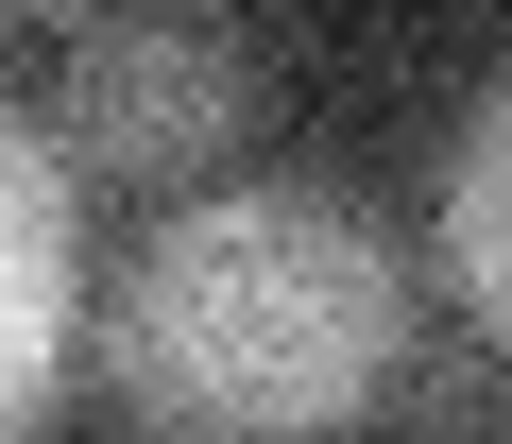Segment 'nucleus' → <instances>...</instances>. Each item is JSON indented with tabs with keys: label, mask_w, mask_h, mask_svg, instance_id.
<instances>
[{
	"label": "nucleus",
	"mask_w": 512,
	"mask_h": 444,
	"mask_svg": "<svg viewBox=\"0 0 512 444\" xmlns=\"http://www.w3.org/2000/svg\"><path fill=\"white\" fill-rule=\"evenodd\" d=\"M35 18H103V0H35Z\"/></svg>",
	"instance_id": "nucleus-5"
},
{
	"label": "nucleus",
	"mask_w": 512,
	"mask_h": 444,
	"mask_svg": "<svg viewBox=\"0 0 512 444\" xmlns=\"http://www.w3.org/2000/svg\"><path fill=\"white\" fill-rule=\"evenodd\" d=\"M410 376V274L342 188H188L103 291V393L154 444H325Z\"/></svg>",
	"instance_id": "nucleus-1"
},
{
	"label": "nucleus",
	"mask_w": 512,
	"mask_h": 444,
	"mask_svg": "<svg viewBox=\"0 0 512 444\" xmlns=\"http://www.w3.org/2000/svg\"><path fill=\"white\" fill-rule=\"evenodd\" d=\"M69 325H86V240H69V137H35L0 103V444H18L69 376Z\"/></svg>",
	"instance_id": "nucleus-3"
},
{
	"label": "nucleus",
	"mask_w": 512,
	"mask_h": 444,
	"mask_svg": "<svg viewBox=\"0 0 512 444\" xmlns=\"http://www.w3.org/2000/svg\"><path fill=\"white\" fill-rule=\"evenodd\" d=\"M256 103H274V86H256V35H239V18H205V0H137V18H103L86 69H69V171L188 188L205 154H239Z\"/></svg>",
	"instance_id": "nucleus-2"
},
{
	"label": "nucleus",
	"mask_w": 512,
	"mask_h": 444,
	"mask_svg": "<svg viewBox=\"0 0 512 444\" xmlns=\"http://www.w3.org/2000/svg\"><path fill=\"white\" fill-rule=\"evenodd\" d=\"M444 274H461V308L495 325V359H512V86L461 120V154H444Z\"/></svg>",
	"instance_id": "nucleus-4"
}]
</instances>
